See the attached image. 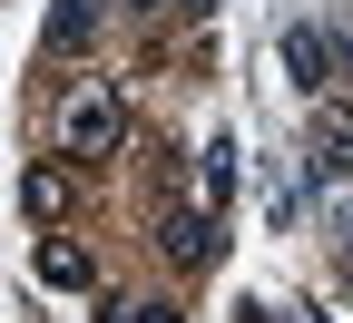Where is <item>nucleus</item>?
I'll return each mask as SVG.
<instances>
[{
    "label": "nucleus",
    "instance_id": "7",
    "mask_svg": "<svg viewBox=\"0 0 353 323\" xmlns=\"http://www.w3.org/2000/svg\"><path fill=\"white\" fill-rule=\"evenodd\" d=\"M226 187H236V147H226V137H216V147H206V206L226 196Z\"/></svg>",
    "mask_w": 353,
    "mask_h": 323
},
{
    "label": "nucleus",
    "instance_id": "8",
    "mask_svg": "<svg viewBox=\"0 0 353 323\" xmlns=\"http://www.w3.org/2000/svg\"><path fill=\"white\" fill-rule=\"evenodd\" d=\"M59 196H69V176H59V167H39V176H30V206H39V216H59Z\"/></svg>",
    "mask_w": 353,
    "mask_h": 323
},
{
    "label": "nucleus",
    "instance_id": "6",
    "mask_svg": "<svg viewBox=\"0 0 353 323\" xmlns=\"http://www.w3.org/2000/svg\"><path fill=\"white\" fill-rule=\"evenodd\" d=\"M39 284L79 294V284H88V255H79V245H39Z\"/></svg>",
    "mask_w": 353,
    "mask_h": 323
},
{
    "label": "nucleus",
    "instance_id": "5",
    "mask_svg": "<svg viewBox=\"0 0 353 323\" xmlns=\"http://www.w3.org/2000/svg\"><path fill=\"white\" fill-rule=\"evenodd\" d=\"M88 30H99V0H59L50 10V50H88Z\"/></svg>",
    "mask_w": 353,
    "mask_h": 323
},
{
    "label": "nucleus",
    "instance_id": "3",
    "mask_svg": "<svg viewBox=\"0 0 353 323\" xmlns=\"http://www.w3.org/2000/svg\"><path fill=\"white\" fill-rule=\"evenodd\" d=\"M285 69H294V88L324 98V88H334V39H324L314 20H294V30H285Z\"/></svg>",
    "mask_w": 353,
    "mask_h": 323
},
{
    "label": "nucleus",
    "instance_id": "9",
    "mask_svg": "<svg viewBox=\"0 0 353 323\" xmlns=\"http://www.w3.org/2000/svg\"><path fill=\"white\" fill-rule=\"evenodd\" d=\"M128 10H157V0H128Z\"/></svg>",
    "mask_w": 353,
    "mask_h": 323
},
{
    "label": "nucleus",
    "instance_id": "2",
    "mask_svg": "<svg viewBox=\"0 0 353 323\" xmlns=\"http://www.w3.org/2000/svg\"><path fill=\"white\" fill-rule=\"evenodd\" d=\"M157 245H167V264H216V206H167L157 216Z\"/></svg>",
    "mask_w": 353,
    "mask_h": 323
},
{
    "label": "nucleus",
    "instance_id": "1",
    "mask_svg": "<svg viewBox=\"0 0 353 323\" xmlns=\"http://www.w3.org/2000/svg\"><path fill=\"white\" fill-rule=\"evenodd\" d=\"M118 137H128V98L108 79H69L50 108V147L59 157H118Z\"/></svg>",
    "mask_w": 353,
    "mask_h": 323
},
{
    "label": "nucleus",
    "instance_id": "4",
    "mask_svg": "<svg viewBox=\"0 0 353 323\" xmlns=\"http://www.w3.org/2000/svg\"><path fill=\"white\" fill-rule=\"evenodd\" d=\"M314 176H353V108H314Z\"/></svg>",
    "mask_w": 353,
    "mask_h": 323
}]
</instances>
